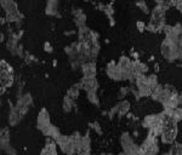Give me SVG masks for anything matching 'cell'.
Instances as JSON below:
<instances>
[{"instance_id":"cell-1","label":"cell","mask_w":182,"mask_h":155,"mask_svg":"<svg viewBox=\"0 0 182 155\" xmlns=\"http://www.w3.org/2000/svg\"><path fill=\"white\" fill-rule=\"evenodd\" d=\"M177 136V123L173 120L171 118L163 125V133L160 136V139L163 144H173Z\"/></svg>"},{"instance_id":"cell-2","label":"cell","mask_w":182,"mask_h":155,"mask_svg":"<svg viewBox=\"0 0 182 155\" xmlns=\"http://www.w3.org/2000/svg\"><path fill=\"white\" fill-rule=\"evenodd\" d=\"M15 81V73L12 67L5 60L1 61V87H11Z\"/></svg>"},{"instance_id":"cell-3","label":"cell","mask_w":182,"mask_h":155,"mask_svg":"<svg viewBox=\"0 0 182 155\" xmlns=\"http://www.w3.org/2000/svg\"><path fill=\"white\" fill-rule=\"evenodd\" d=\"M51 123H50V115H49V112L46 110V108H43L38 115V119H36V127L38 130H40L43 132V135L45 136V133L47 132V130L50 128Z\"/></svg>"},{"instance_id":"cell-4","label":"cell","mask_w":182,"mask_h":155,"mask_svg":"<svg viewBox=\"0 0 182 155\" xmlns=\"http://www.w3.org/2000/svg\"><path fill=\"white\" fill-rule=\"evenodd\" d=\"M80 90H85V92H96L98 89V83L96 80V78H85L83 76V79L78 83Z\"/></svg>"},{"instance_id":"cell-5","label":"cell","mask_w":182,"mask_h":155,"mask_svg":"<svg viewBox=\"0 0 182 155\" xmlns=\"http://www.w3.org/2000/svg\"><path fill=\"white\" fill-rule=\"evenodd\" d=\"M120 142H121V147L124 149V154L126 155H130L132 149L135 148V143H134V139L132 137H130V135L127 132H124L121 135V138H120Z\"/></svg>"},{"instance_id":"cell-6","label":"cell","mask_w":182,"mask_h":155,"mask_svg":"<svg viewBox=\"0 0 182 155\" xmlns=\"http://www.w3.org/2000/svg\"><path fill=\"white\" fill-rule=\"evenodd\" d=\"M73 15H74V23L77 24V27H78V28L85 27V23H86V15L83 12V10H82V9H74Z\"/></svg>"},{"instance_id":"cell-7","label":"cell","mask_w":182,"mask_h":155,"mask_svg":"<svg viewBox=\"0 0 182 155\" xmlns=\"http://www.w3.org/2000/svg\"><path fill=\"white\" fill-rule=\"evenodd\" d=\"M82 72L85 78H96V63L88 62L82 65Z\"/></svg>"},{"instance_id":"cell-8","label":"cell","mask_w":182,"mask_h":155,"mask_svg":"<svg viewBox=\"0 0 182 155\" xmlns=\"http://www.w3.org/2000/svg\"><path fill=\"white\" fill-rule=\"evenodd\" d=\"M59 5H60V2H59V1H54V0L47 1V4H46V9H45L46 15H49V16H57V17H61V15L59 13V10H57Z\"/></svg>"},{"instance_id":"cell-9","label":"cell","mask_w":182,"mask_h":155,"mask_svg":"<svg viewBox=\"0 0 182 155\" xmlns=\"http://www.w3.org/2000/svg\"><path fill=\"white\" fill-rule=\"evenodd\" d=\"M114 108H116L117 114H118L119 116H124V115H126V114L129 113V110H130V102H129L127 99L120 101L117 105H114Z\"/></svg>"},{"instance_id":"cell-10","label":"cell","mask_w":182,"mask_h":155,"mask_svg":"<svg viewBox=\"0 0 182 155\" xmlns=\"http://www.w3.org/2000/svg\"><path fill=\"white\" fill-rule=\"evenodd\" d=\"M131 63L132 61L130 60V57L127 56H121L119 58V62L117 63L118 68L123 70V72H127V70H131Z\"/></svg>"},{"instance_id":"cell-11","label":"cell","mask_w":182,"mask_h":155,"mask_svg":"<svg viewBox=\"0 0 182 155\" xmlns=\"http://www.w3.org/2000/svg\"><path fill=\"white\" fill-rule=\"evenodd\" d=\"M45 136H46V137H51L52 139L57 141V139L60 138L62 135H61L60 128H59L57 126H54V125H51V126H50V128L47 130V132L45 133Z\"/></svg>"},{"instance_id":"cell-12","label":"cell","mask_w":182,"mask_h":155,"mask_svg":"<svg viewBox=\"0 0 182 155\" xmlns=\"http://www.w3.org/2000/svg\"><path fill=\"white\" fill-rule=\"evenodd\" d=\"M74 107H75V101L72 99V98L68 97V96H64V98H63V110L68 113V112H70Z\"/></svg>"},{"instance_id":"cell-13","label":"cell","mask_w":182,"mask_h":155,"mask_svg":"<svg viewBox=\"0 0 182 155\" xmlns=\"http://www.w3.org/2000/svg\"><path fill=\"white\" fill-rule=\"evenodd\" d=\"M79 91H80V87H79V84H75V85H73V86H70L69 89H68V91H67V94L66 96H68V97H70L72 99H77L78 98V96H79Z\"/></svg>"},{"instance_id":"cell-14","label":"cell","mask_w":182,"mask_h":155,"mask_svg":"<svg viewBox=\"0 0 182 155\" xmlns=\"http://www.w3.org/2000/svg\"><path fill=\"white\" fill-rule=\"evenodd\" d=\"M147 81H148V86L151 87L152 90H154V89H155L158 85H159L157 74H151L150 76H147Z\"/></svg>"},{"instance_id":"cell-15","label":"cell","mask_w":182,"mask_h":155,"mask_svg":"<svg viewBox=\"0 0 182 155\" xmlns=\"http://www.w3.org/2000/svg\"><path fill=\"white\" fill-rule=\"evenodd\" d=\"M164 90H165V92L170 96V98H171V97H177V96H179V92H177V90L175 89V86H173V85H170V84L164 85Z\"/></svg>"},{"instance_id":"cell-16","label":"cell","mask_w":182,"mask_h":155,"mask_svg":"<svg viewBox=\"0 0 182 155\" xmlns=\"http://www.w3.org/2000/svg\"><path fill=\"white\" fill-rule=\"evenodd\" d=\"M88 99L91 104L96 105V107H100V99H98V96L96 92H88Z\"/></svg>"},{"instance_id":"cell-17","label":"cell","mask_w":182,"mask_h":155,"mask_svg":"<svg viewBox=\"0 0 182 155\" xmlns=\"http://www.w3.org/2000/svg\"><path fill=\"white\" fill-rule=\"evenodd\" d=\"M68 142H69V136H61L60 138L56 141V144L63 150V149L66 148V146H67Z\"/></svg>"},{"instance_id":"cell-18","label":"cell","mask_w":182,"mask_h":155,"mask_svg":"<svg viewBox=\"0 0 182 155\" xmlns=\"http://www.w3.org/2000/svg\"><path fill=\"white\" fill-rule=\"evenodd\" d=\"M135 5H136L137 7H140V9L142 10V12H145V13H150V7H148V5H147L146 1H136Z\"/></svg>"},{"instance_id":"cell-19","label":"cell","mask_w":182,"mask_h":155,"mask_svg":"<svg viewBox=\"0 0 182 155\" xmlns=\"http://www.w3.org/2000/svg\"><path fill=\"white\" fill-rule=\"evenodd\" d=\"M91 128H93L95 130V132L97 133V135H100V136H102L103 135V131H102V127H101V125L98 124V121H93V123H90L89 124Z\"/></svg>"},{"instance_id":"cell-20","label":"cell","mask_w":182,"mask_h":155,"mask_svg":"<svg viewBox=\"0 0 182 155\" xmlns=\"http://www.w3.org/2000/svg\"><path fill=\"white\" fill-rule=\"evenodd\" d=\"M129 91H130V87H120L119 91H118V98L121 99V101H124V98L126 97V94L129 93Z\"/></svg>"},{"instance_id":"cell-21","label":"cell","mask_w":182,"mask_h":155,"mask_svg":"<svg viewBox=\"0 0 182 155\" xmlns=\"http://www.w3.org/2000/svg\"><path fill=\"white\" fill-rule=\"evenodd\" d=\"M146 27H147V26H146V23H145L143 21H140V20H138V21L136 22V28H137V31H140V33H143V31H146Z\"/></svg>"},{"instance_id":"cell-22","label":"cell","mask_w":182,"mask_h":155,"mask_svg":"<svg viewBox=\"0 0 182 155\" xmlns=\"http://www.w3.org/2000/svg\"><path fill=\"white\" fill-rule=\"evenodd\" d=\"M44 50H45V52H47V54H52V51H54V49H52V46H51V44H50L49 41H45V44H44Z\"/></svg>"},{"instance_id":"cell-23","label":"cell","mask_w":182,"mask_h":155,"mask_svg":"<svg viewBox=\"0 0 182 155\" xmlns=\"http://www.w3.org/2000/svg\"><path fill=\"white\" fill-rule=\"evenodd\" d=\"M169 155H179V152H177V147H176V144L174 143V144H171V148H170V150H169Z\"/></svg>"},{"instance_id":"cell-24","label":"cell","mask_w":182,"mask_h":155,"mask_svg":"<svg viewBox=\"0 0 182 155\" xmlns=\"http://www.w3.org/2000/svg\"><path fill=\"white\" fill-rule=\"evenodd\" d=\"M96 7H97L100 11H103V12H104V10H106V4H103V2H97Z\"/></svg>"},{"instance_id":"cell-25","label":"cell","mask_w":182,"mask_h":155,"mask_svg":"<svg viewBox=\"0 0 182 155\" xmlns=\"http://www.w3.org/2000/svg\"><path fill=\"white\" fill-rule=\"evenodd\" d=\"M108 20H109V26H111V27H114V26H116L114 16H108Z\"/></svg>"},{"instance_id":"cell-26","label":"cell","mask_w":182,"mask_h":155,"mask_svg":"<svg viewBox=\"0 0 182 155\" xmlns=\"http://www.w3.org/2000/svg\"><path fill=\"white\" fill-rule=\"evenodd\" d=\"M159 68H160L159 63H158V62H154V67H153V69H154V74H157V73H158V72L160 70Z\"/></svg>"},{"instance_id":"cell-27","label":"cell","mask_w":182,"mask_h":155,"mask_svg":"<svg viewBox=\"0 0 182 155\" xmlns=\"http://www.w3.org/2000/svg\"><path fill=\"white\" fill-rule=\"evenodd\" d=\"M125 116H126V119H129V120H132V119H135V120H136V118H135V115H134L132 113H130V112H129V113H127V114H126Z\"/></svg>"},{"instance_id":"cell-28","label":"cell","mask_w":182,"mask_h":155,"mask_svg":"<svg viewBox=\"0 0 182 155\" xmlns=\"http://www.w3.org/2000/svg\"><path fill=\"white\" fill-rule=\"evenodd\" d=\"M75 33H77V31H66L63 34L67 35V36H69V35H73V34H75Z\"/></svg>"},{"instance_id":"cell-29","label":"cell","mask_w":182,"mask_h":155,"mask_svg":"<svg viewBox=\"0 0 182 155\" xmlns=\"http://www.w3.org/2000/svg\"><path fill=\"white\" fill-rule=\"evenodd\" d=\"M148 61H150V62H155V56H154V55H153V56H151Z\"/></svg>"},{"instance_id":"cell-30","label":"cell","mask_w":182,"mask_h":155,"mask_svg":"<svg viewBox=\"0 0 182 155\" xmlns=\"http://www.w3.org/2000/svg\"><path fill=\"white\" fill-rule=\"evenodd\" d=\"M138 135H140V133H138V131H137V130H135V131H134V136H135V137H138Z\"/></svg>"},{"instance_id":"cell-31","label":"cell","mask_w":182,"mask_h":155,"mask_svg":"<svg viewBox=\"0 0 182 155\" xmlns=\"http://www.w3.org/2000/svg\"><path fill=\"white\" fill-rule=\"evenodd\" d=\"M79 155H91V154L89 153V152H82V153H80Z\"/></svg>"},{"instance_id":"cell-32","label":"cell","mask_w":182,"mask_h":155,"mask_svg":"<svg viewBox=\"0 0 182 155\" xmlns=\"http://www.w3.org/2000/svg\"><path fill=\"white\" fill-rule=\"evenodd\" d=\"M102 115H108V112L107 110H102Z\"/></svg>"},{"instance_id":"cell-33","label":"cell","mask_w":182,"mask_h":155,"mask_svg":"<svg viewBox=\"0 0 182 155\" xmlns=\"http://www.w3.org/2000/svg\"><path fill=\"white\" fill-rule=\"evenodd\" d=\"M52 65H54V67H56V65H57V61H56V60H54V61H52Z\"/></svg>"},{"instance_id":"cell-34","label":"cell","mask_w":182,"mask_h":155,"mask_svg":"<svg viewBox=\"0 0 182 155\" xmlns=\"http://www.w3.org/2000/svg\"><path fill=\"white\" fill-rule=\"evenodd\" d=\"M163 155H169V154H163Z\"/></svg>"},{"instance_id":"cell-35","label":"cell","mask_w":182,"mask_h":155,"mask_svg":"<svg viewBox=\"0 0 182 155\" xmlns=\"http://www.w3.org/2000/svg\"><path fill=\"white\" fill-rule=\"evenodd\" d=\"M107 155H112V154H107Z\"/></svg>"},{"instance_id":"cell-36","label":"cell","mask_w":182,"mask_h":155,"mask_svg":"<svg viewBox=\"0 0 182 155\" xmlns=\"http://www.w3.org/2000/svg\"><path fill=\"white\" fill-rule=\"evenodd\" d=\"M181 94H182V92H181Z\"/></svg>"}]
</instances>
